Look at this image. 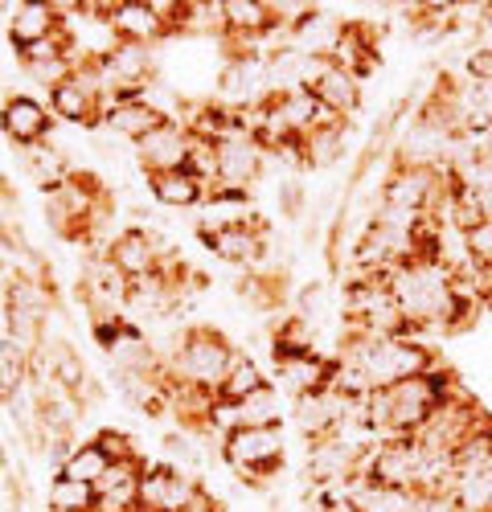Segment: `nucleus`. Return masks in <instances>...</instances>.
I'll return each instance as SVG.
<instances>
[{
	"instance_id": "1",
	"label": "nucleus",
	"mask_w": 492,
	"mask_h": 512,
	"mask_svg": "<svg viewBox=\"0 0 492 512\" xmlns=\"http://www.w3.org/2000/svg\"><path fill=\"white\" fill-rule=\"evenodd\" d=\"M164 361H169V381H185V386L218 394L230 369L238 365V349L210 324H189L177 336L173 357H164Z\"/></svg>"
},
{
	"instance_id": "2",
	"label": "nucleus",
	"mask_w": 492,
	"mask_h": 512,
	"mask_svg": "<svg viewBox=\"0 0 492 512\" xmlns=\"http://www.w3.org/2000/svg\"><path fill=\"white\" fill-rule=\"evenodd\" d=\"M390 295H394L398 312L406 316V324H410V320H435V316H443L447 304H451L447 275H443V267H435L431 259L394 271V275H390Z\"/></svg>"
},
{
	"instance_id": "3",
	"label": "nucleus",
	"mask_w": 492,
	"mask_h": 512,
	"mask_svg": "<svg viewBox=\"0 0 492 512\" xmlns=\"http://www.w3.org/2000/svg\"><path fill=\"white\" fill-rule=\"evenodd\" d=\"M222 459L234 467L238 476L263 484L275 476V467L283 463V435L279 426H255V431H230L222 443Z\"/></svg>"
},
{
	"instance_id": "4",
	"label": "nucleus",
	"mask_w": 492,
	"mask_h": 512,
	"mask_svg": "<svg viewBox=\"0 0 492 512\" xmlns=\"http://www.w3.org/2000/svg\"><path fill=\"white\" fill-rule=\"evenodd\" d=\"M193 156V136L177 123H164L160 132H152L148 140L136 144V160L148 177H164V173H185Z\"/></svg>"
},
{
	"instance_id": "5",
	"label": "nucleus",
	"mask_w": 492,
	"mask_h": 512,
	"mask_svg": "<svg viewBox=\"0 0 492 512\" xmlns=\"http://www.w3.org/2000/svg\"><path fill=\"white\" fill-rule=\"evenodd\" d=\"M259 173H263V148L251 136L238 132V136L218 140V173H214L210 189H238V193H246V185H251Z\"/></svg>"
},
{
	"instance_id": "6",
	"label": "nucleus",
	"mask_w": 492,
	"mask_h": 512,
	"mask_svg": "<svg viewBox=\"0 0 492 512\" xmlns=\"http://www.w3.org/2000/svg\"><path fill=\"white\" fill-rule=\"evenodd\" d=\"M107 25H111L115 41H136V46H160L164 37H173L169 25L152 9V0H123V5H111Z\"/></svg>"
},
{
	"instance_id": "7",
	"label": "nucleus",
	"mask_w": 492,
	"mask_h": 512,
	"mask_svg": "<svg viewBox=\"0 0 492 512\" xmlns=\"http://www.w3.org/2000/svg\"><path fill=\"white\" fill-rule=\"evenodd\" d=\"M0 127H5V136L13 140V144H21L25 152L29 148H37V144H46V136H50V111L41 107L37 99H29V95H13L9 103H5V111H0Z\"/></svg>"
},
{
	"instance_id": "8",
	"label": "nucleus",
	"mask_w": 492,
	"mask_h": 512,
	"mask_svg": "<svg viewBox=\"0 0 492 512\" xmlns=\"http://www.w3.org/2000/svg\"><path fill=\"white\" fill-rule=\"evenodd\" d=\"M345 414H349V394H341L333 386L304 394L296 402V422H300V431L312 435V439H328V431H337Z\"/></svg>"
},
{
	"instance_id": "9",
	"label": "nucleus",
	"mask_w": 492,
	"mask_h": 512,
	"mask_svg": "<svg viewBox=\"0 0 492 512\" xmlns=\"http://www.w3.org/2000/svg\"><path fill=\"white\" fill-rule=\"evenodd\" d=\"M70 21L74 17H58L54 5H13V13H9V37H13L17 50H25V46H37V41L62 33Z\"/></svg>"
},
{
	"instance_id": "10",
	"label": "nucleus",
	"mask_w": 492,
	"mask_h": 512,
	"mask_svg": "<svg viewBox=\"0 0 492 512\" xmlns=\"http://www.w3.org/2000/svg\"><path fill=\"white\" fill-rule=\"evenodd\" d=\"M164 123H173V119L164 115V111H156L148 99H136V103H115V107L107 111V119H103L107 132H115V136H123V140H132V144L148 140L152 132H160Z\"/></svg>"
},
{
	"instance_id": "11",
	"label": "nucleus",
	"mask_w": 492,
	"mask_h": 512,
	"mask_svg": "<svg viewBox=\"0 0 492 512\" xmlns=\"http://www.w3.org/2000/svg\"><path fill=\"white\" fill-rule=\"evenodd\" d=\"M152 185V197L160 205H173V209H189V205H201L205 197H210V185H205L197 173H164V177H148Z\"/></svg>"
},
{
	"instance_id": "12",
	"label": "nucleus",
	"mask_w": 492,
	"mask_h": 512,
	"mask_svg": "<svg viewBox=\"0 0 492 512\" xmlns=\"http://www.w3.org/2000/svg\"><path fill=\"white\" fill-rule=\"evenodd\" d=\"M312 95L320 99V107H324V111L345 115V111H353V107H357V82H353V74H349L345 66L328 62V70L316 78Z\"/></svg>"
},
{
	"instance_id": "13",
	"label": "nucleus",
	"mask_w": 492,
	"mask_h": 512,
	"mask_svg": "<svg viewBox=\"0 0 492 512\" xmlns=\"http://www.w3.org/2000/svg\"><path fill=\"white\" fill-rule=\"evenodd\" d=\"M111 467V455L91 439V443H74L66 455H62V472L66 480H78V484H99Z\"/></svg>"
},
{
	"instance_id": "14",
	"label": "nucleus",
	"mask_w": 492,
	"mask_h": 512,
	"mask_svg": "<svg viewBox=\"0 0 492 512\" xmlns=\"http://www.w3.org/2000/svg\"><path fill=\"white\" fill-rule=\"evenodd\" d=\"M349 463H353L349 443H341V439H320V443L312 447V455H308V476H312V484H337V480L349 476Z\"/></svg>"
},
{
	"instance_id": "15",
	"label": "nucleus",
	"mask_w": 492,
	"mask_h": 512,
	"mask_svg": "<svg viewBox=\"0 0 492 512\" xmlns=\"http://www.w3.org/2000/svg\"><path fill=\"white\" fill-rule=\"evenodd\" d=\"M431 173L427 168H410V173H398L394 181H386V205L390 209H406V213H419L431 197Z\"/></svg>"
},
{
	"instance_id": "16",
	"label": "nucleus",
	"mask_w": 492,
	"mask_h": 512,
	"mask_svg": "<svg viewBox=\"0 0 492 512\" xmlns=\"http://www.w3.org/2000/svg\"><path fill=\"white\" fill-rule=\"evenodd\" d=\"M50 512H99V492L95 484H78V480H66L58 476L50 484Z\"/></svg>"
},
{
	"instance_id": "17",
	"label": "nucleus",
	"mask_w": 492,
	"mask_h": 512,
	"mask_svg": "<svg viewBox=\"0 0 492 512\" xmlns=\"http://www.w3.org/2000/svg\"><path fill=\"white\" fill-rule=\"evenodd\" d=\"M267 386L263 381V373H259V365L255 361H246V357H238V365L230 369V377L222 381V390H218V402H242V398H251V394H259Z\"/></svg>"
},
{
	"instance_id": "18",
	"label": "nucleus",
	"mask_w": 492,
	"mask_h": 512,
	"mask_svg": "<svg viewBox=\"0 0 492 512\" xmlns=\"http://www.w3.org/2000/svg\"><path fill=\"white\" fill-rule=\"evenodd\" d=\"M468 250L476 263H492V218H484L472 234H468Z\"/></svg>"
},
{
	"instance_id": "19",
	"label": "nucleus",
	"mask_w": 492,
	"mask_h": 512,
	"mask_svg": "<svg viewBox=\"0 0 492 512\" xmlns=\"http://www.w3.org/2000/svg\"><path fill=\"white\" fill-rule=\"evenodd\" d=\"M468 70H472V78H476V82L492 87V50H476V54L468 58Z\"/></svg>"
}]
</instances>
